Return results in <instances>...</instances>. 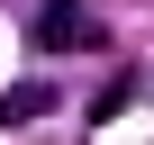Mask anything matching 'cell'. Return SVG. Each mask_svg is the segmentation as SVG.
Listing matches in <instances>:
<instances>
[{
  "label": "cell",
  "instance_id": "obj_1",
  "mask_svg": "<svg viewBox=\"0 0 154 145\" xmlns=\"http://www.w3.org/2000/svg\"><path fill=\"white\" fill-rule=\"evenodd\" d=\"M27 36H36V54H91L100 45V18L82 9V0H45V9L27 18Z\"/></svg>",
  "mask_w": 154,
  "mask_h": 145
},
{
  "label": "cell",
  "instance_id": "obj_2",
  "mask_svg": "<svg viewBox=\"0 0 154 145\" xmlns=\"http://www.w3.org/2000/svg\"><path fill=\"white\" fill-rule=\"evenodd\" d=\"M54 109V91L45 82H27V91H0V127H18V118H45Z\"/></svg>",
  "mask_w": 154,
  "mask_h": 145
}]
</instances>
